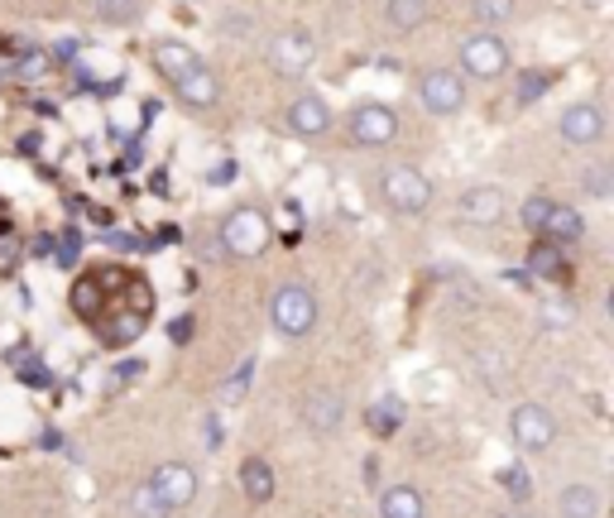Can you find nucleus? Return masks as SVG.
Segmentation results:
<instances>
[{"label":"nucleus","mask_w":614,"mask_h":518,"mask_svg":"<svg viewBox=\"0 0 614 518\" xmlns=\"http://www.w3.org/2000/svg\"><path fill=\"white\" fill-rule=\"evenodd\" d=\"M499 518H533V514H499Z\"/></svg>","instance_id":"nucleus-34"},{"label":"nucleus","mask_w":614,"mask_h":518,"mask_svg":"<svg viewBox=\"0 0 614 518\" xmlns=\"http://www.w3.org/2000/svg\"><path fill=\"white\" fill-rule=\"evenodd\" d=\"M533 269L538 279H567V260H562V245H533Z\"/></svg>","instance_id":"nucleus-22"},{"label":"nucleus","mask_w":614,"mask_h":518,"mask_svg":"<svg viewBox=\"0 0 614 518\" xmlns=\"http://www.w3.org/2000/svg\"><path fill=\"white\" fill-rule=\"evenodd\" d=\"M221 245H226V255H236V260H260L264 250H269V240H274V226H269V216H264L260 207H231L221 216Z\"/></svg>","instance_id":"nucleus-3"},{"label":"nucleus","mask_w":614,"mask_h":518,"mask_svg":"<svg viewBox=\"0 0 614 518\" xmlns=\"http://www.w3.org/2000/svg\"><path fill=\"white\" fill-rule=\"evenodd\" d=\"M547 207H552V197H538V192H533V197H523V207H519V221L528 226V231H543V216H547Z\"/></svg>","instance_id":"nucleus-26"},{"label":"nucleus","mask_w":614,"mask_h":518,"mask_svg":"<svg viewBox=\"0 0 614 518\" xmlns=\"http://www.w3.org/2000/svg\"><path fill=\"white\" fill-rule=\"evenodd\" d=\"M269 322L284 341H303L317 332V293L303 279H284L269 293Z\"/></svg>","instance_id":"nucleus-1"},{"label":"nucleus","mask_w":614,"mask_h":518,"mask_svg":"<svg viewBox=\"0 0 614 518\" xmlns=\"http://www.w3.org/2000/svg\"><path fill=\"white\" fill-rule=\"evenodd\" d=\"M557 518H600V490L576 480V485H562L557 495Z\"/></svg>","instance_id":"nucleus-18"},{"label":"nucleus","mask_w":614,"mask_h":518,"mask_svg":"<svg viewBox=\"0 0 614 518\" xmlns=\"http://www.w3.org/2000/svg\"><path fill=\"white\" fill-rule=\"evenodd\" d=\"M250 375H255V356H245V360H240V365H236V375L226 380V399H231V403H240V399H245Z\"/></svg>","instance_id":"nucleus-27"},{"label":"nucleus","mask_w":614,"mask_h":518,"mask_svg":"<svg viewBox=\"0 0 614 518\" xmlns=\"http://www.w3.org/2000/svg\"><path fill=\"white\" fill-rule=\"evenodd\" d=\"M581 5H586V10H595V15H600V10H610L614 0H581Z\"/></svg>","instance_id":"nucleus-33"},{"label":"nucleus","mask_w":614,"mask_h":518,"mask_svg":"<svg viewBox=\"0 0 614 518\" xmlns=\"http://www.w3.org/2000/svg\"><path fill=\"white\" fill-rule=\"evenodd\" d=\"M149 58H154V72H159V77H168V82L188 77V72L202 63V58L192 53V44H183V39H154Z\"/></svg>","instance_id":"nucleus-16"},{"label":"nucleus","mask_w":614,"mask_h":518,"mask_svg":"<svg viewBox=\"0 0 614 518\" xmlns=\"http://www.w3.org/2000/svg\"><path fill=\"white\" fill-rule=\"evenodd\" d=\"M284 125L293 130L298 140H322L332 130V106L322 101L317 92H303V96H293V101H288Z\"/></svg>","instance_id":"nucleus-12"},{"label":"nucleus","mask_w":614,"mask_h":518,"mask_svg":"<svg viewBox=\"0 0 614 518\" xmlns=\"http://www.w3.org/2000/svg\"><path fill=\"white\" fill-rule=\"evenodd\" d=\"M188 332H192V317H178V327H173V341H188Z\"/></svg>","instance_id":"nucleus-32"},{"label":"nucleus","mask_w":614,"mask_h":518,"mask_svg":"<svg viewBox=\"0 0 614 518\" xmlns=\"http://www.w3.org/2000/svg\"><path fill=\"white\" fill-rule=\"evenodd\" d=\"M380 202L394 216H423L432 207V178L413 164H389L380 173Z\"/></svg>","instance_id":"nucleus-2"},{"label":"nucleus","mask_w":614,"mask_h":518,"mask_svg":"<svg viewBox=\"0 0 614 518\" xmlns=\"http://www.w3.org/2000/svg\"><path fill=\"white\" fill-rule=\"evenodd\" d=\"M504 485H509V495H528V480H523V466H509V471H504Z\"/></svg>","instance_id":"nucleus-31"},{"label":"nucleus","mask_w":614,"mask_h":518,"mask_svg":"<svg viewBox=\"0 0 614 518\" xmlns=\"http://www.w3.org/2000/svg\"><path fill=\"white\" fill-rule=\"evenodd\" d=\"M173 92H178V101L183 106H192V111H212V106L221 101V82H216V72L207 63H197L188 77H178Z\"/></svg>","instance_id":"nucleus-14"},{"label":"nucleus","mask_w":614,"mask_h":518,"mask_svg":"<svg viewBox=\"0 0 614 518\" xmlns=\"http://www.w3.org/2000/svg\"><path fill=\"white\" fill-rule=\"evenodd\" d=\"M557 135H562V144H571V149H591V144L605 140V111H600L595 101H571L567 111L557 116Z\"/></svg>","instance_id":"nucleus-9"},{"label":"nucleus","mask_w":614,"mask_h":518,"mask_svg":"<svg viewBox=\"0 0 614 518\" xmlns=\"http://www.w3.org/2000/svg\"><path fill=\"white\" fill-rule=\"evenodd\" d=\"M432 0H384V20H389L394 34H413L428 24Z\"/></svg>","instance_id":"nucleus-20"},{"label":"nucleus","mask_w":614,"mask_h":518,"mask_svg":"<svg viewBox=\"0 0 614 518\" xmlns=\"http://www.w3.org/2000/svg\"><path fill=\"white\" fill-rule=\"evenodd\" d=\"M586 236V216L567 207V202H552L547 216H543V231H538V240H547V245H576V240Z\"/></svg>","instance_id":"nucleus-15"},{"label":"nucleus","mask_w":614,"mask_h":518,"mask_svg":"<svg viewBox=\"0 0 614 518\" xmlns=\"http://www.w3.org/2000/svg\"><path fill=\"white\" fill-rule=\"evenodd\" d=\"M72 308L82 312V317H96V308H101V293H96V279H82L72 288Z\"/></svg>","instance_id":"nucleus-28"},{"label":"nucleus","mask_w":614,"mask_h":518,"mask_svg":"<svg viewBox=\"0 0 614 518\" xmlns=\"http://www.w3.org/2000/svg\"><path fill=\"white\" fill-rule=\"evenodd\" d=\"M370 427H384V432H389V427H399V408H370Z\"/></svg>","instance_id":"nucleus-30"},{"label":"nucleus","mask_w":614,"mask_h":518,"mask_svg":"<svg viewBox=\"0 0 614 518\" xmlns=\"http://www.w3.org/2000/svg\"><path fill=\"white\" fill-rule=\"evenodd\" d=\"M130 514H135V518H173V514H168V504L159 499V490H154L149 480H140V485L130 490Z\"/></svg>","instance_id":"nucleus-21"},{"label":"nucleus","mask_w":614,"mask_h":518,"mask_svg":"<svg viewBox=\"0 0 614 518\" xmlns=\"http://www.w3.org/2000/svg\"><path fill=\"white\" fill-rule=\"evenodd\" d=\"M509 442L523 456H543L552 442H557V418H552L543 403H519L509 413Z\"/></svg>","instance_id":"nucleus-6"},{"label":"nucleus","mask_w":614,"mask_h":518,"mask_svg":"<svg viewBox=\"0 0 614 518\" xmlns=\"http://www.w3.org/2000/svg\"><path fill=\"white\" fill-rule=\"evenodd\" d=\"M547 87H552V72H547V68H528V72H519V101H523V106L543 101Z\"/></svg>","instance_id":"nucleus-23"},{"label":"nucleus","mask_w":614,"mask_h":518,"mask_svg":"<svg viewBox=\"0 0 614 518\" xmlns=\"http://www.w3.org/2000/svg\"><path fill=\"white\" fill-rule=\"evenodd\" d=\"M96 20L101 24H135L140 0H96Z\"/></svg>","instance_id":"nucleus-24"},{"label":"nucleus","mask_w":614,"mask_h":518,"mask_svg":"<svg viewBox=\"0 0 614 518\" xmlns=\"http://www.w3.org/2000/svg\"><path fill=\"white\" fill-rule=\"evenodd\" d=\"M509 44H504V34H471V39L461 44V68L466 77H480V82H495L509 72Z\"/></svg>","instance_id":"nucleus-7"},{"label":"nucleus","mask_w":614,"mask_h":518,"mask_svg":"<svg viewBox=\"0 0 614 518\" xmlns=\"http://www.w3.org/2000/svg\"><path fill=\"white\" fill-rule=\"evenodd\" d=\"M504 212H509V197H504V188H490V183L466 188L456 197V221L466 226H499Z\"/></svg>","instance_id":"nucleus-10"},{"label":"nucleus","mask_w":614,"mask_h":518,"mask_svg":"<svg viewBox=\"0 0 614 518\" xmlns=\"http://www.w3.org/2000/svg\"><path fill=\"white\" fill-rule=\"evenodd\" d=\"M269 68L279 72V77H303V72L312 68V58H317V44H312V34L303 29H284L269 39Z\"/></svg>","instance_id":"nucleus-8"},{"label":"nucleus","mask_w":614,"mask_h":518,"mask_svg":"<svg viewBox=\"0 0 614 518\" xmlns=\"http://www.w3.org/2000/svg\"><path fill=\"white\" fill-rule=\"evenodd\" d=\"M475 5V20L480 24H504L514 20V0H471Z\"/></svg>","instance_id":"nucleus-25"},{"label":"nucleus","mask_w":614,"mask_h":518,"mask_svg":"<svg viewBox=\"0 0 614 518\" xmlns=\"http://www.w3.org/2000/svg\"><path fill=\"white\" fill-rule=\"evenodd\" d=\"M303 423H308V432H317V437H332V432L346 423V399L341 394H332V389L308 394L303 399Z\"/></svg>","instance_id":"nucleus-13"},{"label":"nucleus","mask_w":614,"mask_h":518,"mask_svg":"<svg viewBox=\"0 0 614 518\" xmlns=\"http://www.w3.org/2000/svg\"><path fill=\"white\" fill-rule=\"evenodd\" d=\"M586 192L610 197V164H591V168H586Z\"/></svg>","instance_id":"nucleus-29"},{"label":"nucleus","mask_w":614,"mask_h":518,"mask_svg":"<svg viewBox=\"0 0 614 518\" xmlns=\"http://www.w3.org/2000/svg\"><path fill=\"white\" fill-rule=\"evenodd\" d=\"M380 518H428V499L413 485H389L380 495Z\"/></svg>","instance_id":"nucleus-19"},{"label":"nucleus","mask_w":614,"mask_h":518,"mask_svg":"<svg viewBox=\"0 0 614 518\" xmlns=\"http://www.w3.org/2000/svg\"><path fill=\"white\" fill-rule=\"evenodd\" d=\"M418 101L432 116H461L466 111V77L456 68H428L418 72Z\"/></svg>","instance_id":"nucleus-5"},{"label":"nucleus","mask_w":614,"mask_h":518,"mask_svg":"<svg viewBox=\"0 0 614 518\" xmlns=\"http://www.w3.org/2000/svg\"><path fill=\"white\" fill-rule=\"evenodd\" d=\"M346 135L360 149H384V144L399 140V111L384 101H360L351 116H346Z\"/></svg>","instance_id":"nucleus-4"},{"label":"nucleus","mask_w":614,"mask_h":518,"mask_svg":"<svg viewBox=\"0 0 614 518\" xmlns=\"http://www.w3.org/2000/svg\"><path fill=\"white\" fill-rule=\"evenodd\" d=\"M240 490H245L250 504H269L274 490H279V480H274V466L264 461V456H245V461H240Z\"/></svg>","instance_id":"nucleus-17"},{"label":"nucleus","mask_w":614,"mask_h":518,"mask_svg":"<svg viewBox=\"0 0 614 518\" xmlns=\"http://www.w3.org/2000/svg\"><path fill=\"white\" fill-rule=\"evenodd\" d=\"M149 485L159 490V499L168 504V514L188 509V504L197 499V471H192V466H183V461H164V466H154Z\"/></svg>","instance_id":"nucleus-11"}]
</instances>
